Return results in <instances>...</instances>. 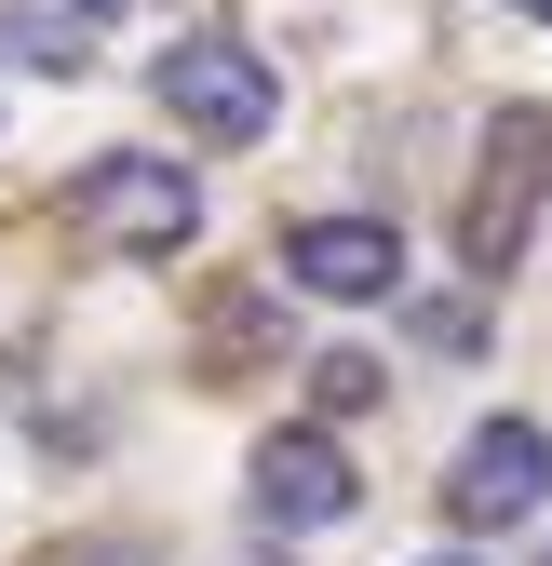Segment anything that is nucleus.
I'll list each match as a JSON object with an SVG mask.
<instances>
[{
  "mask_svg": "<svg viewBox=\"0 0 552 566\" xmlns=\"http://www.w3.org/2000/svg\"><path fill=\"white\" fill-rule=\"evenodd\" d=\"M162 108H176L189 135H216V149H256V135L284 122V82H269V54H256V41L189 28V41L162 54Z\"/></svg>",
  "mask_w": 552,
  "mask_h": 566,
  "instance_id": "nucleus-1",
  "label": "nucleus"
},
{
  "mask_svg": "<svg viewBox=\"0 0 552 566\" xmlns=\"http://www.w3.org/2000/svg\"><path fill=\"white\" fill-rule=\"evenodd\" d=\"M432 566H471V553H432Z\"/></svg>",
  "mask_w": 552,
  "mask_h": 566,
  "instance_id": "nucleus-11",
  "label": "nucleus"
},
{
  "mask_svg": "<svg viewBox=\"0 0 552 566\" xmlns=\"http://www.w3.org/2000/svg\"><path fill=\"white\" fill-rule=\"evenodd\" d=\"M539 566H552V553H539Z\"/></svg>",
  "mask_w": 552,
  "mask_h": 566,
  "instance_id": "nucleus-12",
  "label": "nucleus"
},
{
  "mask_svg": "<svg viewBox=\"0 0 552 566\" xmlns=\"http://www.w3.org/2000/svg\"><path fill=\"white\" fill-rule=\"evenodd\" d=\"M0 54H14V67H41V82H82V67H95L82 14H41V0H14V14H0Z\"/></svg>",
  "mask_w": 552,
  "mask_h": 566,
  "instance_id": "nucleus-7",
  "label": "nucleus"
},
{
  "mask_svg": "<svg viewBox=\"0 0 552 566\" xmlns=\"http://www.w3.org/2000/svg\"><path fill=\"white\" fill-rule=\"evenodd\" d=\"M284 283H310V297H391L404 283V230L391 217H297L284 230Z\"/></svg>",
  "mask_w": 552,
  "mask_h": 566,
  "instance_id": "nucleus-5",
  "label": "nucleus"
},
{
  "mask_svg": "<svg viewBox=\"0 0 552 566\" xmlns=\"http://www.w3.org/2000/svg\"><path fill=\"white\" fill-rule=\"evenodd\" d=\"M256 513L269 526H337V513H351V459H337V432H310V418L269 432L256 446Z\"/></svg>",
  "mask_w": 552,
  "mask_h": 566,
  "instance_id": "nucleus-6",
  "label": "nucleus"
},
{
  "mask_svg": "<svg viewBox=\"0 0 552 566\" xmlns=\"http://www.w3.org/2000/svg\"><path fill=\"white\" fill-rule=\"evenodd\" d=\"M512 14H552V0H512Z\"/></svg>",
  "mask_w": 552,
  "mask_h": 566,
  "instance_id": "nucleus-10",
  "label": "nucleus"
},
{
  "mask_svg": "<svg viewBox=\"0 0 552 566\" xmlns=\"http://www.w3.org/2000/svg\"><path fill=\"white\" fill-rule=\"evenodd\" d=\"M539 189H552V108H499V135H486V176H471V202H458V256L486 270V283L526 256V230H539Z\"/></svg>",
  "mask_w": 552,
  "mask_h": 566,
  "instance_id": "nucleus-2",
  "label": "nucleus"
},
{
  "mask_svg": "<svg viewBox=\"0 0 552 566\" xmlns=\"http://www.w3.org/2000/svg\"><path fill=\"white\" fill-rule=\"evenodd\" d=\"M378 391H391V365H378V350H323V365H310V405H323V418H364Z\"/></svg>",
  "mask_w": 552,
  "mask_h": 566,
  "instance_id": "nucleus-8",
  "label": "nucleus"
},
{
  "mask_svg": "<svg viewBox=\"0 0 552 566\" xmlns=\"http://www.w3.org/2000/svg\"><path fill=\"white\" fill-rule=\"evenodd\" d=\"M539 485H552V432H539V418H486V432L458 446L445 513H458V526H526V513H539Z\"/></svg>",
  "mask_w": 552,
  "mask_h": 566,
  "instance_id": "nucleus-4",
  "label": "nucleus"
},
{
  "mask_svg": "<svg viewBox=\"0 0 552 566\" xmlns=\"http://www.w3.org/2000/svg\"><path fill=\"white\" fill-rule=\"evenodd\" d=\"M67 14H135V0H67Z\"/></svg>",
  "mask_w": 552,
  "mask_h": 566,
  "instance_id": "nucleus-9",
  "label": "nucleus"
},
{
  "mask_svg": "<svg viewBox=\"0 0 552 566\" xmlns=\"http://www.w3.org/2000/svg\"><path fill=\"white\" fill-rule=\"evenodd\" d=\"M95 243H121V256H176L189 230H202V189L176 176V163H149V149H108L95 176H82V202H67Z\"/></svg>",
  "mask_w": 552,
  "mask_h": 566,
  "instance_id": "nucleus-3",
  "label": "nucleus"
}]
</instances>
